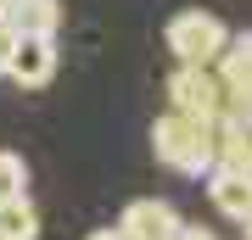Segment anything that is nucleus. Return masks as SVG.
<instances>
[{
	"label": "nucleus",
	"mask_w": 252,
	"mask_h": 240,
	"mask_svg": "<svg viewBox=\"0 0 252 240\" xmlns=\"http://www.w3.org/2000/svg\"><path fill=\"white\" fill-rule=\"evenodd\" d=\"M152 151H157L162 168L190 173V179H207V173H213V123L162 112L157 123H152Z\"/></svg>",
	"instance_id": "1"
},
{
	"label": "nucleus",
	"mask_w": 252,
	"mask_h": 240,
	"mask_svg": "<svg viewBox=\"0 0 252 240\" xmlns=\"http://www.w3.org/2000/svg\"><path fill=\"white\" fill-rule=\"evenodd\" d=\"M162 45H168V56L180 67H213L219 62V51L230 45V28L213 17V11H202V6H190L180 11V17H168V28H162Z\"/></svg>",
	"instance_id": "2"
},
{
	"label": "nucleus",
	"mask_w": 252,
	"mask_h": 240,
	"mask_svg": "<svg viewBox=\"0 0 252 240\" xmlns=\"http://www.w3.org/2000/svg\"><path fill=\"white\" fill-rule=\"evenodd\" d=\"M168 112L196 117V123H219V117H224L219 73H213V67H174V73H168Z\"/></svg>",
	"instance_id": "3"
},
{
	"label": "nucleus",
	"mask_w": 252,
	"mask_h": 240,
	"mask_svg": "<svg viewBox=\"0 0 252 240\" xmlns=\"http://www.w3.org/2000/svg\"><path fill=\"white\" fill-rule=\"evenodd\" d=\"M213 73H219V89H224V117H247L252 112V28L219 51Z\"/></svg>",
	"instance_id": "4"
},
{
	"label": "nucleus",
	"mask_w": 252,
	"mask_h": 240,
	"mask_svg": "<svg viewBox=\"0 0 252 240\" xmlns=\"http://www.w3.org/2000/svg\"><path fill=\"white\" fill-rule=\"evenodd\" d=\"M118 235H124V240H180V235H185V218L174 213L168 201L140 196V201H129V207H124V218H118Z\"/></svg>",
	"instance_id": "5"
},
{
	"label": "nucleus",
	"mask_w": 252,
	"mask_h": 240,
	"mask_svg": "<svg viewBox=\"0 0 252 240\" xmlns=\"http://www.w3.org/2000/svg\"><path fill=\"white\" fill-rule=\"evenodd\" d=\"M56 39H23L17 34V51H11V67H6V79H17L23 89H45L56 79Z\"/></svg>",
	"instance_id": "6"
},
{
	"label": "nucleus",
	"mask_w": 252,
	"mask_h": 240,
	"mask_svg": "<svg viewBox=\"0 0 252 240\" xmlns=\"http://www.w3.org/2000/svg\"><path fill=\"white\" fill-rule=\"evenodd\" d=\"M207 196H213V207H219L230 223H247V218H252V173L213 168V173H207Z\"/></svg>",
	"instance_id": "7"
},
{
	"label": "nucleus",
	"mask_w": 252,
	"mask_h": 240,
	"mask_svg": "<svg viewBox=\"0 0 252 240\" xmlns=\"http://www.w3.org/2000/svg\"><path fill=\"white\" fill-rule=\"evenodd\" d=\"M56 28H62V0H23V17H17L23 39H56Z\"/></svg>",
	"instance_id": "8"
},
{
	"label": "nucleus",
	"mask_w": 252,
	"mask_h": 240,
	"mask_svg": "<svg viewBox=\"0 0 252 240\" xmlns=\"http://www.w3.org/2000/svg\"><path fill=\"white\" fill-rule=\"evenodd\" d=\"M0 240H39V213H34V201L0 207Z\"/></svg>",
	"instance_id": "9"
},
{
	"label": "nucleus",
	"mask_w": 252,
	"mask_h": 240,
	"mask_svg": "<svg viewBox=\"0 0 252 240\" xmlns=\"http://www.w3.org/2000/svg\"><path fill=\"white\" fill-rule=\"evenodd\" d=\"M28 201V162L17 151H0V207Z\"/></svg>",
	"instance_id": "10"
},
{
	"label": "nucleus",
	"mask_w": 252,
	"mask_h": 240,
	"mask_svg": "<svg viewBox=\"0 0 252 240\" xmlns=\"http://www.w3.org/2000/svg\"><path fill=\"white\" fill-rule=\"evenodd\" d=\"M11 51H17V28L0 23V79H6V67H11Z\"/></svg>",
	"instance_id": "11"
},
{
	"label": "nucleus",
	"mask_w": 252,
	"mask_h": 240,
	"mask_svg": "<svg viewBox=\"0 0 252 240\" xmlns=\"http://www.w3.org/2000/svg\"><path fill=\"white\" fill-rule=\"evenodd\" d=\"M17 17H23V0H0V23L17 28Z\"/></svg>",
	"instance_id": "12"
},
{
	"label": "nucleus",
	"mask_w": 252,
	"mask_h": 240,
	"mask_svg": "<svg viewBox=\"0 0 252 240\" xmlns=\"http://www.w3.org/2000/svg\"><path fill=\"white\" fill-rule=\"evenodd\" d=\"M84 240H124L118 229H95V235H84Z\"/></svg>",
	"instance_id": "13"
},
{
	"label": "nucleus",
	"mask_w": 252,
	"mask_h": 240,
	"mask_svg": "<svg viewBox=\"0 0 252 240\" xmlns=\"http://www.w3.org/2000/svg\"><path fill=\"white\" fill-rule=\"evenodd\" d=\"M241 229H247V240H252V218H247V223H241Z\"/></svg>",
	"instance_id": "14"
},
{
	"label": "nucleus",
	"mask_w": 252,
	"mask_h": 240,
	"mask_svg": "<svg viewBox=\"0 0 252 240\" xmlns=\"http://www.w3.org/2000/svg\"><path fill=\"white\" fill-rule=\"evenodd\" d=\"M241 123H247V129H252V112H247V117H241Z\"/></svg>",
	"instance_id": "15"
}]
</instances>
